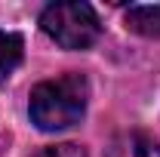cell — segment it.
Masks as SVG:
<instances>
[{
  "label": "cell",
  "instance_id": "6da1fadb",
  "mask_svg": "<svg viewBox=\"0 0 160 157\" xmlns=\"http://www.w3.org/2000/svg\"><path fill=\"white\" fill-rule=\"evenodd\" d=\"M89 102V83L83 74H62L31 89L28 114L43 133H59L83 120Z\"/></svg>",
  "mask_w": 160,
  "mask_h": 157
},
{
  "label": "cell",
  "instance_id": "7a4b0ae2",
  "mask_svg": "<svg viewBox=\"0 0 160 157\" xmlns=\"http://www.w3.org/2000/svg\"><path fill=\"white\" fill-rule=\"evenodd\" d=\"M40 28L62 49H89L102 34L99 16L89 3H49L40 13Z\"/></svg>",
  "mask_w": 160,
  "mask_h": 157
},
{
  "label": "cell",
  "instance_id": "3957f363",
  "mask_svg": "<svg viewBox=\"0 0 160 157\" xmlns=\"http://www.w3.org/2000/svg\"><path fill=\"white\" fill-rule=\"evenodd\" d=\"M105 157H160V142L142 129H129L108 145Z\"/></svg>",
  "mask_w": 160,
  "mask_h": 157
},
{
  "label": "cell",
  "instance_id": "277c9868",
  "mask_svg": "<svg viewBox=\"0 0 160 157\" xmlns=\"http://www.w3.org/2000/svg\"><path fill=\"white\" fill-rule=\"evenodd\" d=\"M126 28L142 37H160V3L154 6H129L126 9Z\"/></svg>",
  "mask_w": 160,
  "mask_h": 157
},
{
  "label": "cell",
  "instance_id": "5b68a950",
  "mask_svg": "<svg viewBox=\"0 0 160 157\" xmlns=\"http://www.w3.org/2000/svg\"><path fill=\"white\" fill-rule=\"evenodd\" d=\"M25 53V43L19 34H9V31H0V80H6L22 62Z\"/></svg>",
  "mask_w": 160,
  "mask_h": 157
},
{
  "label": "cell",
  "instance_id": "8992f818",
  "mask_svg": "<svg viewBox=\"0 0 160 157\" xmlns=\"http://www.w3.org/2000/svg\"><path fill=\"white\" fill-rule=\"evenodd\" d=\"M34 157H86V151L74 145V142H62V145H46V148H40Z\"/></svg>",
  "mask_w": 160,
  "mask_h": 157
}]
</instances>
